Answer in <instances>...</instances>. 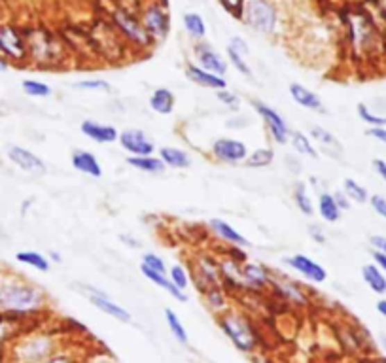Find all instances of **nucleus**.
<instances>
[{
    "instance_id": "obj_57",
    "label": "nucleus",
    "mask_w": 386,
    "mask_h": 363,
    "mask_svg": "<svg viewBox=\"0 0 386 363\" xmlns=\"http://www.w3.org/2000/svg\"><path fill=\"white\" fill-rule=\"evenodd\" d=\"M51 258H53V261H61V258H59V254H51Z\"/></svg>"
},
{
    "instance_id": "obj_47",
    "label": "nucleus",
    "mask_w": 386,
    "mask_h": 363,
    "mask_svg": "<svg viewBox=\"0 0 386 363\" xmlns=\"http://www.w3.org/2000/svg\"><path fill=\"white\" fill-rule=\"evenodd\" d=\"M333 199H335V203H337V206L341 209V212H343V210L351 209V201H349V197H346L343 191L333 193Z\"/></svg>"
},
{
    "instance_id": "obj_5",
    "label": "nucleus",
    "mask_w": 386,
    "mask_h": 363,
    "mask_svg": "<svg viewBox=\"0 0 386 363\" xmlns=\"http://www.w3.org/2000/svg\"><path fill=\"white\" fill-rule=\"evenodd\" d=\"M210 154L214 159H218L220 163H228V165H239L244 163L249 157V148L242 140L235 139H218L214 140Z\"/></svg>"
},
{
    "instance_id": "obj_50",
    "label": "nucleus",
    "mask_w": 386,
    "mask_h": 363,
    "mask_svg": "<svg viewBox=\"0 0 386 363\" xmlns=\"http://www.w3.org/2000/svg\"><path fill=\"white\" fill-rule=\"evenodd\" d=\"M373 263L379 267L380 271L386 274V256H385V254H380V251L373 250Z\"/></svg>"
},
{
    "instance_id": "obj_6",
    "label": "nucleus",
    "mask_w": 386,
    "mask_h": 363,
    "mask_svg": "<svg viewBox=\"0 0 386 363\" xmlns=\"http://www.w3.org/2000/svg\"><path fill=\"white\" fill-rule=\"evenodd\" d=\"M117 140L131 157H144V155H153L156 152L153 140L140 129H125L119 133Z\"/></svg>"
},
{
    "instance_id": "obj_25",
    "label": "nucleus",
    "mask_w": 386,
    "mask_h": 363,
    "mask_svg": "<svg viewBox=\"0 0 386 363\" xmlns=\"http://www.w3.org/2000/svg\"><path fill=\"white\" fill-rule=\"evenodd\" d=\"M318 214L328 224H335L343 216V212H341L331 193H320L318 195Z\"/></svg>"
},
{
    "instance_id": "obj_52",
    "label": "nucleus",
    "mask_w": 386,
    "mask_h": 363,
    "mask_svg": "<svg viewBox=\"0 0 386 363\" xmlns=\"http://www.w3.org/2000/svg\"><path fill=\"white\" fill-rule=\"evenodd\" d=\"M375 307H377V312H379L383 318H386V297H380Z\"/></svg>"
},
{
    "instance_id": "obj_12",
    "label": "nucleus",
    "mask_w": 386,
    "mask_h": 363,
    "mask_svg": "<svg viewBox=\"0 0 386 363\" xmlns=\"http://www.w3.org/2000/svg\"><path fill=\"white\" fill-rule=\"evenodd\" d=\"M146 33L153 38H165L169 33V15L161 6H152L146 10L144 15Z\"/></svg>"
},
{
    "instance_id": "obj_56",
    "label": "nucleus",
    "mask_w": 386,
    "mask_h": 363,
    "mask_svg": "<svg viewBox=\"0 0 386 363\" xmlns=\"http://www.w3.org/2000/svg\"><path fill=\"white\" fill-rule=\"evenodd\" d=\"M6 69H8V63H6V61H2V59H0V72H4Z\"/></svg>"
},
{
    "instance_id": "obj_44",
    "label": "nucleus",
    "mask_w": 386,
    "mask_h": 363,
    "mask_svg": "<svg viewBox=\"0 0 386 363\" xmlns=\"http://www.w3.org/2000/svg\"><path fill=\"white\" fill-rule=\"evenodd\" d=\"M369 242H371L373 250L380 251V254H385L386 256V237H383V235H373V237L369 238Z\"/></svg>"
},
{
    "instance_id": "obj_28",
    "label": "nucleus",
    "mask_w": 386,
    "mask_h": 363,
    "mask_svg": "<svg viewBox=\"0 0 386 363\" xmlns=\"http://www.w3.org/2000/svg\"><path fill=\"white\" fill-rule=\"evenodd\" d=\"M163 315H165L167 326H169V329H171V333H173L174 339H176L180 344H187L190 337H187L186 328H184V324L180 321L178 315L174 312L173 308H165V310H163Z\"/></svg>"
},
{
    "instance_id": "obj_8",
    "label": "nucleus",
    "mask_w": 386,
    "mask_h": 363,
    "mask_svg": "<svg viewBox=\"0 0 386 363\" xmlns=\"http://www.w3.org/2000/svg\"><path fill=\"white\" fill-rule=\"evenodd\" d=\"M85 292H87V295H90L91 305H93L95 308H99L101 312L108 315L110 318H114V320L121 321V324H129V321H131L129 310L121 307V305H117L116 301H112L108 295L104 294V292L95 290V287L91 286H85Z\"/></svg>"
},
{
    "instance_id": "obj_14",
    "label": "nucleus",
    "mask_w": 386,
    "mask_h": 363,
    "mask_svg": "<svg viewBox=\"0 0 386 363\" xmlns=\"http://www.w3.org/2000/svg\"><path fill=\"white\" fill-rule=\"evenodd\" d=\"M208 225H210V229H212L224 242H229L231 246H241V248L250 245L249 238L244 237V235H241L239 231L235 229L233 225L224 222L220 218H212V220L208 222Z\"/></svg>"
},
{
    "instance_id": "obj_43",
    "label": "nucleus",
    "mask_w": 386,
    "mask_h": 363,
    "mask_svg": "<svg viewBox=\"0 0 386 363\" xmlns=\"http://www.w3.org/2000/svg\"><path fill=\"white\" fill-rule=\"evenodd\" d=\"M216 97H218V100H221L224 105L231 106V108H237V105H239V97H237L235 93H231V91H228V89L216 91Z\"/></svg>"
},
{
    "instance_id": "obj_54",
    "label": "nucleus",
    "mask_w": 386,
    "mask_h": 363,
    "mask_svg": "<svg viewBox=\"0 0 386 363\" xmlns=\"http://www.w3.org/2000/svg\"><path fill=\"white\" fill-rule=\"evenodd\" d=\"M250 362L252 363H271L269 360H267L265 356H262V354H252V356H250Z\"/></svg>"
},
{
    "instance_id": "obj_1",
    "label": "nucleus",
    "mask_w": 386,
    "mask_h": 363,
    "mask_svg": "<svg viewBox=\"0 0 386 363\" xmlns=\"http://www.w3.org/2000/svg\"><path fill=\"white\" fill-rule=\"evenodd\" d=\"M218 326L239 352L249 354V356L258 354V348L262 344V335L249 316L237 310H224L221 315H218Z\"/></svg>"
},
{
    "instance_id": "obj_10",
    "label": "nucleus",
    "mask_w": 386,
    "mask_h": 363,
    "mask_svg": "<svg viewBox=\"0 0 386 363\" xmlns=\"http://www.w3.org/2000/svg\"><path fill=\"white\" fill-rule=\"evenodd\" d=\"M197 61H199L201 69L216 76L224 78V74L228 72V61H224V57L207 44H201L197 48Z\"/></svg>"
},
{
    "instance_id": "obj_2",
    "label": "nucleus",
    "mask_w": 386,
    "mask_h": 363,
    "mask_svg": "<svg viewBox=\"0 0 386 363\" xmlns=\"http://www.w3.org/2000/svg\"><path fill=\"white\" fill-rule=\"evenodd\" d=\"M42 294L33 286L8 284L0 287V307L12 312H28L40 307Z\"/></svg>"
},
{
    "instance_id": "obj_32",
    "label": "nucleus",
    "mask_w": 386,
    "mask_h": 363,
    "mask_svg": "<svg viewBox=\"0 0 386 363\" xmlns=\"http://www.w3.org/2000/svg\"><path fill=\"white\" fill-rule=\"evenodd\" d=\"M294 203L299 209V212H303L305 216H312L314 206H312V201H310L309 191L305 188V184H296L294 186Z\"/></svg>"
},
{
    "instance_id": "obj_33",
    "label": "nucleus",
    "mask_w": 386,
    "mask_h": 363,
    "mask_svg": "<svg viewBox=\"0 0 386 363\" xmlns=\"http://www.w3.org/2000/svg\"><path fill=\"white\" fill-rule=\"evenodd\" d=\"M205 301H207V307L216 312V315H221L226 310V295H224V290L221 287H210L205 292Z\"/></svg>"
},
{
    "instance_id": "obj_48",
    "label": "nucleus",
    "mask_w": 386,
    "mask_h": 363,
    "mask_svg": "<svg viewBox=\"0 0 386 363\" xmlns=\"http://www.w3.org/2000/svg\"><path fill=\"white\" fill-rule=\"evenodd\" d=\"M309 235L314 238L317 242H320V245H324V242H326V235L322 233V227H320V225H310Z\"/></svg>"
},
{
    "instance_id": "obj_36",
    "label": "nucleus",
    "mask_w": 386,
    "mask_h": 363,
    "mask_svg": "<svg viewBox=\"0 0 386 363\" xmlns=\"http://www.w3.org/2000/svg\"><path fill=\"white\" fill-rule=\"evenodd\" d=\"M356 112H358L360 119H362L366 125H369V129H375V127H386V116H377V114H373L371 110H369V106L358 105Z\"/></svg>"
},
{
    "instance_id": "obj_7",
    "label": "nucleus",
    "mask_w": 386,
    "mask_h": 363,
    "mask_svg": "<svg viewBox=\"0 0 386 363\" xmlns=\"http://www.w3.org/2000/svg\"><path fill=\"white\" fill-rule=\"evenodd\" d=\"M284 263L294 269L296 272H299L303 278L314 282V284H322L328 278V272L320 263H317L314 259H310L309 256L305 254H296V256H290V258L284 259Z\"/></svg>"
},
{
    "instance_id": "obj_18",
    "label": "nucleus",
    "mask_w": 386,
    "mask_h": 363,
    "mask_svg": "<svg viewBox=\"0 0 386 363\" xmlns=\"http://www.w3.org/2000/svg\"><path fill=\"white\" fill-rule=\"evenodd\" d=\"M242 274V284L244 287H265L271 282L269 271L260 263H244V267H241Z\"/></svg>"
},
{
    "instance_id": "obj_13",
    "label": "nucleus",
    "mask_w": 386,
    "mask_h": 363,
    "mask_svg": "<svg viewBox=\"0 0 386 363\" xmlns=\"http://www.w3.org/2000/svg\"><path fill=\"white\" fill-rule=\"evenodd\" d=\"M290 95H292V98H294V103H297L299 106H303L305 110L320 112V114L326 112L324 105H322V98L318 97L314 91L307 89L305 85L292 84L290 85Z\"/></svg>"
},
{
    "instance_id": "obj_24",
    "label": "nucleus",
    "mask_w": 386,
    "mask_h": 363,
    "mask_svg": "<svg viewBox=\"0 0 386 363\" xmlns=\"http://www.w3.org/2000/svg\"><path fill=\"white\" fill-rule=\"evenodd\" d=\"M127 165H131L133 168H137L140 172L146 175H161L167 168L163 161L156 157V155H144V157H127Z\"/></svg>"
},
{
    "instance_id": "obj_4",
    "label": "nucleus",
    "mask_w": 386,
    "mask_h": 363,
    "mask_svg": "<svg viewBox=\"0 0 386 363\" xmlns=\"http://www.w3.org/2000/svg\"><path fill=\"white\" fill-rule=\"evenodd\" d=\"M252 106H254V110L258 112V116L263 119V123L267 127V131L271 133L273 140H275L276 144H288L290 142V127L286 123V119L280 116V114L276 112L275 108H271L269 105H265L262 100H252Z\"/></svg>"
},
{
    "instance_id": "obj_40",
    "label": "nucleus",
    "mask_w": 386,
    "mask_h": 363,
    "mask_svg": "<svg viewBox=\"0 0 386 363\" xmlns=\"http://www.w3.org/2000/svg\"><path fill=\"white\" fill-rule=\"evenodd\" d=\"M228 55H229V61L233 63V67L241 74H244V76H250L252 74V70H250V67L246 64V61H244V55H241V53H237L235 49H231V48H228Z\"/></svg>"
},
{
    "instance_id": "obj_53",
    "label": "nucleus",
    "mask_w": 386,
    "mask_h": 363,
    "mask_svg": "<svg viewBox=\"0 0 386 363\" xmlns=\"http://www.w3.org/2000/svg\"><path fill=\"white\" fill-rule=\"evenodd\" d=\"M46 363H74V362H72L69 356H53V357H49Z\"/></svg>"
},
{
    "instance_id": "obj_41",
    "label": "nucleus",
    "mask_w": 386,
    "mask_h": 363,
    "mask_svg": "<svg viewBox=\"0 0 386 363\" xmlns=\"http://www.w3.org/2000/svg\"><path fill=\"white\" fill-rule=\"evenodd\" d=\"M367 203L371 204L373 212L380 216L383 220H386V197L383 195H369V201Z\"/></svg>"
},
{
    "instance_id": "obj_39",
    "label": "nucleus",
    "mask_w": 386,
    "mask_h": 363,
    "mask_svg": "<svg viewBox=\"0 0 386 363\" xmlns=\"http://www.w3.org/2000/svg\"><path fill=\"white\" fill-rule=\"evenodd\" d=\"M142 265L150 267V269H153V271L167 274V265L165 261H163V258H159L158 254H152V251H148V254L142 256Z\"/></svg>"
},
{
    "instance_id": "obj_17",
    "label": "nucleus",
    "mask_w": 386,
    "mask_h": 363,
    "mask_svg": "<svg viewBox=\"0 0 386 363\" xmlns=\"http://www.w3.org/2000/svg\"><path fill=\"white\" fill-rule=\"evenodd\" d=\"M72 167L76 168L78 172L93 176V178H101L103 176V167H101L99 159L91 152H85V150H76L72 154Z\"/></svg>"
},
{
    "instance_id": "obj_49",
    "label": "nucleus",
    "mask_w": 386,
    "mask_h": 363,
    "mask_svg": "<svg viewBox=\"0 0 386 363\" xmlns=\"http://www.w3.org/2000/svg\"><path fill=\"white\" fill-rule=\"evenodd\" d=\"M229 48L235 49V51L241 53V55H246V53H249V48H246V44H244V40H241V38H233L231 44H229Z\"/></svg>"
},
{
    "instance_id": "obj_30",
    "label": "nucleus",
    "mask_w": 386,
    "mask_h": 363,
    "mask_svg": "<svg viewBox=\"0 0 386 363\" xmlns=\"http://www.w3.org/2000/svg\"><path fill=\"white\" fill-rule=\"evenodd\" d=\"M15 259L19 261V263H25V265L33 267L36 271H42V272H48L49 271V261L46 256H42L38 251H17V256Z\"/></svg>"
},
{
    "instance_id": "obj_51",
    "label": "nucleus",
    "mask_w": 386,
    "mask_h": 363,
    "mask_svg": "<svg viewBox=\"0 0 386 363\" xmlns=\"http://www.w3.org/2000/svg\"><path fill=\"white\" fill-rule=\"evenodd\" d=\"M373 168H375V172L386 182V161L385 159H375L373 161Z\"/></svg>"
},
{
    "instance_id": "obj_31",
    "label": "nucleus",
    "mask_w": 386,
    "mask_h": 363,
    "mask_svg": "<svg viewBox=\"0 0 386 363\" xmlns=\"http://www.w3.org/2000/svg\"><path fill=\"white\" fill-rule=\"evenodd\" d=\"M310 139H314L318 144H322L324 148H330V150L337 152V154L341 152V150H343L341 144H339V140L335 139V136H333L328 129H324V127H320V125L310 127Z\"/></svg>"
},
{
    "instance_id": "obj_29",
    "label": "nucleus",
    "mask_w": 386,
    "mask_h": 363,
    "mask_svg": "<svg viewBox=\"0 0 386 363\" xmlns=\"http://www.w3.org/2000/svg\"><path fill=\"white\" fill-rule=\"evenodd\" d=\"M343 193L349 197V201L351 203H356V204H364L369 201V193H367V189L358 184L356 180H352V178H346L343 182Z\"/></svg>"
},
{
    "instance_id": "obj_3",
    "label": "nucleus",
    "mask_w": 386,
    "mask_h": 363,
    "mask_svg": "<svg viewBox=\"0 0 386 363\" xmlns=\"http://www.w3.org/2000/svg\"><path fill=\"white\" fill-rule=\"evenodd\" d=\"M244 19L252 28L269 35L276 27V10L269 0H249Z\"/></svg>"
},
{
    "instance_id": "obj_23",
    "label": "nucleus",
    "mask_w": 386,
    "mask_h": 363,
    "mask_svg": "<svg viewBox=\"0 0 386 363\" xmlns=\"http://www.w3.org/2000/svg\"><path fill=\"white\" fill-rule=\"evenodd\" d=\"M0 49L12 57H21L25 55V48H23V42H21L19 35L15 33L14 28H0Z\"/></svg>"
},
{
    "instance_id": "obj_22",
    "label": "nucleus",
    "mask_w": 386,
    "mask_h": 363,
    "mask_svg": "<svg viewBox=\"0 0 386 363\" xmlns=\"http://www.w3.org/2000/svg\"><path fill=\"white\" fill-rule=\"evenodd\" d=\"M116 21L119 27L124 28L127 35L131 36L133 40L138 44H146L148 42V38H150V35L146 33V28H142L140 25H138L135 19H133L131 15L125 14V12H121V10H117L116 12Z\"/></svg>"
},
{
    "instance_id": "obj_38",
    "label": "nucleus",
    "mask_w": 386,
    "mask_h": 363,
    "mask_svg": "<svg viewBox=\"0 0 386 363\" xmlns=\"http://www.w3.org/2000/svg\"><path fill=\"white\" fill-rule=\"evenodd\" d=\"M23 89L27 95L31 97H49L51 95V87L48 84H42V82H36V80H25L23 82Z\"/></svg>"
},
{
    "instance_id": "obj_45",
    "label": "nucleus",
    "mask_w": 386,
    "mask_h": 363,
    "mask_svg": "<svg viewBox=\"0 0 386 363\" xmlns=\"http://www.w3.org/2000/svg\"><path fill=\"white\" fill-rule=\"evenodd\" d=\"M367 134L375 139L377 142L380 144H385L386 146V127H375V129H367Z\"/></svg>"
},
{
    "instance_id": "obj_19",
    "label": "nucleus",
    "mask_w": 386,
    "mask_h": 363,
    "mask_svg": "<svg viewBox=\"0 0 386 363\" xmlns=\"http://www.w3.org/2000/svg\"><path fill=\"white\" fill-rule=\"evenodd\" d=\"M159 159L165 163L167 167L173 168H187L192 165V155L186 150L174 146H163L159 150Z\"/></svg>"
},
{
    "instance_id": "obj_11",
    "label": "nucleus",
    "mask_w": 386,
    "mask_h": 363,
    "mask_svg": "<svg viewBox=\"0 0 386 363\" xmlns=\"http://www.w3.org/2000/svg\"><path fill=\"white\" fill-rule=\"evenodd\" d=\"M80 131H82L87 139L96 142V144H112V142H116L117 136H119L116 127L104 125V123H99V121H93V119L82 121Z\"/></svg>"
},
{
    "instance_id": "obj_42",
    "label": "nucleus",
    "mask_w": 386,
    "mask_h": 363,
    "mask_svg": "<svg viewBox=\"0 0 386 363\" xmlns=\"http://www.w3.org/2000/svg\"><path fill=\"white\" fill-rule=\"evenodd\" d=\"M76 87L87 91H99V89H110V84L106 80H82L78 82Z\"/></svg>"
},
{
    "instance_id": "obj_37",
    "label": "nucleus",
    "mask_w": 386,
    "mask_h": 363,
    "mask_svg": "<svg viewBox=\"0 0 386 363\" xmlns=\"http://www.w3.org/2000/svg\"><path fill=\"white\" fill-rule=\"evenodd\" d=\"M169 280H171L178 290H182V292H186L187 286H190V274H187V271L182 265L171 267V271H169Z\"/></svg>"
},
{
    "instance_id": "obj_16",
    "label": "nucleus",
    "mask_w": 386,
    "mask_h": 363,
    "mask_svg": "<svg viewBox=\"0 0 386 363\" xmlns=\"http://www.w3.org/2000/svg\"><path fill=\"white\" fill-rule=\"evenodd\" d=\"M140 271H142V274H144L146 278L150 280V282H153L156 286L163 287V290H165L167 294L171 295L173 299L180 301V303H186V301H187V294H186V292H182V290H178V287L174 286L173 282L169 280V276H167V274H163V272L153 271V269L142 265V263H140Z\"/></svg>"
},
{
    "instance_id": "obj_21",
    "label": "nucleus",
    "mask_w": 386,
    "mask_h": 363,
    "mask_svg": "<svg viewBox=\"0 0 386 363\" xmlns=\"http://www.w3.org/2000/svg\"><path fill=\"white\" fill-rule=\"evenodd\" d=\"M174 98L173 91L167 89V87H159L152 93L150 97V108H152L156 114H161V116H169V114L174 112Z\"/></svg>"
},
{
    "instance_id": "obj_34",
    "label": "nucleus",
    "mask_w": 386,
    "mask_h": 363,
    "mask_svg": "<svg viewBox=\"0 0 386 363\" xmlns=\"http://www.w3.org/2000/svg\"><path fill=\"white\" fill-rule=\"evenodd\" d=\"M276 290L284 295V299L292 301L296 305H307L309 299L303 294V287L297 286V284H283V286H276Z\"/></svg>"
},
{
    "instance_id": "obj_15",
    "label": "nucleus",
    "mask_w": 386,
    "mask_h": 363,
    "mask_svg": "<svg viewBox=\"0 0 386 363\" xmlns=\"http://www.w3.org/2000/svg\"><path fill=\"white\" fill-rule=\"evenodd\" d=\"M186 76L199 84L201 87H208V89L220 91V89H228V82L221 76H216V74H210L207 70H203L201 67H195V64H187L186 69Z\"/></svg>"
},
{
    "instance_id": "obj_20",
    "label": "nucleus",
    "mask_w": 386,
    "mask_h": 363,
    "mask_svg": "<svg viewBox=\"0 0 386 363\" xmlns=\"http://www.w3.org/2000/svg\"><path fill=\"white\" fill-rule=\"evenodd\" d=\"M362 278L373 294L386 295V274L375 263H367L362 267Z\"/></svg>"
},
{
    "instance_id": "obj_27",
    "label": "nucleus",
    "mask_w": 386,
    "mask_h": 363,
    "mask_svg": "<svg viewBox=\"0 0 386 363\" xmlns=\"http://www.w3.org/2000/svg\"><path fill=\"white\" fill-rule=\"evenodd\" d=\"M273 159H275V150L273 148H260V150L250 152L246 161H244V165L249 168H263L269 167Z\"/></svg>"
},
{
    "instance_id": "obj_9",
    "label": "nucleus",
    "mask_w": 386,
    "mask_h": 363,
    "mask_svg": "<svg viewBox=\"0 0 386 363\" xmlns=\"http://www.w3.org/2000/svg\"><path fill=\"white\" fill-rule=\"evenodd\" d=\"M8 157L14 161L21 170H25V172H31V175H44L46 172L44 161L38 155L33 154V152L25 150V148L10 146L8 148Z\"/></svg>"
},
{
    "instance_id": "obj_35",
    "label": "nucleus",
    "mask_w": 386,
    "mask_h": 363,
    "mask_svg": "<svg viewBox=\"0 0 386 363\" xmlns=\"http://www.w3.org/2000/svg\"><path fill=\"white\" fill-rule=\"evenodd\" d=\"M184 27L193 38H203L207 28H205V21L201 19L199 14H186L184 15Z\"/></svg>"
},
{
    "instance_id": "obj_55",
    "label": "nucleus",
    "mask_w": 386,
    "mask_h": 363,
    "mask_svg": "<svg viewBox=\"0 0 386 363\" xmlns=\"http://www.w3.org/2000/svg\"><path fill=\"white\" fill-rule=\"evenodd\" d=\"M362 363H386V357L383 356H369L366 357Z\"/></svg>"
},
{
    "instance_id": "obj_26",
    "label": "nucleus",
    "mask_w": 386,
    "mask_h": 363,
    "mask_svg": "<svg viewBox=\"0 0 386 363\" xmlns=\"http://www.w3.org/2000/svg\"><path fill=\"white\" fill-rule=\"evenodd\" d=\"M290 144L294 148V152H297L299 155H307V157H312V159L318 157V152L310 144V136H307L301 131H292L290 133Z\"/></svg>"
},
{
    "instance_id": "obj_46",
    "label": "nucleus",
    "mask_w": 386,
    "mask_h": 363,
    "mask_svg": "<svg viewBox=\"0 0 386 363\" xmlns=\"http://www.w3.org/2000/svg\"><path fill=\"white\" fill-rule=\"evenodd\" d=\"M221 4L228 8L229 12H231L235 17H239V14H241L242 0H221Z\"/></svg>"
}]
</instances>
